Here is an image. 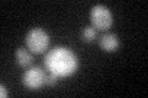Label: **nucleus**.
<instances>
[{"label":"nucleus","instance_id":"1","mask_svg":"<svg viewBox=\"0 0 148 98\" xmlns=\"http://www.w3.org/2000/svg\"><path fill=\"white\" fill-rule=\"evenodd\" d=\"M45 69L58 77H68L78 70L79 60L77 54L66 47H54L46 54Z\"/></svg>","mask_w":148,"mask_h":98},{"label":"nucleus","instance_id":"2","mask_svg":"<svg viewBox=\"0 0 148 98\" xmlns=\"http://www.w3.org/2000/svg\"><path fill=\"white\" fill-rule=\"evenodd\" d=\"M25 43L32 54H42L48 49L49 36L43 28L35 27L27 32Z\"/></svg>","mask_w":148,"mask_h":98},{"label":"nucleus","instance_id":"3","mask_svg":"<svg viewBox=\"0 0 148 98\" xmlns=\"http://www.w3.org/2000/svg\"><path fill=\"white\" fill-rule=\"evenodd\" d=\"M90 22L96 31H108L114 22L112 14L108 6L101 5V4L95 5L90 11Z\"/></svg>","mask_w":148,"mask_h":98},{"label":"nucleus","instance_id":"4","mask_svg":"<svg viewBox=\"0 0 148 98\" xmlns=\"http://www.w3.org/2000/svg\"><path fill=\"white\" fill-rule=\"evenodd\" d=\"M45 76L46 74L43 69L38 66H32L27 69L22 74V83L29 88V90H40L45 85Z\"/></svg>","mask_w":148,"mask_h":98},{"label":"nucleus","instance_id":"5","mask_svg":"<svg viewBox=\"0 0 148 98\" xmlns=\"http://www.w3.org/2000/svg\"><path fill=\"white\" fill-rule=\"evenodd\" d=\"M99 45L104 52L114 53L119 49V45H120L119 37L115 33H106L99 39Z\"/></svg>","mask_w":148,"mask_h":98},{"label":"nucleus","instance_id":"6","mask_svg":"<svg viewBox=\"0 0 148 98\" xmlns=\"http://www.w3.org/2000/svg\"><path fill=\"white\" fill-rule=\"evenodd\" d=\"M15 60H16L18 66L27 68L32 64V62H34V57H32V53L27 48L20 47V48H17L16 52H15Z\"/></svg>","mask_w":148,"mask_h":98},{"label":"nucleus","instance_id":"7","mask_svg":"<svg viewBox=\"0 0 148 98\" xmlns=\"http://www.w3.org/2000/svg\"><path fill=\"white\" fill-rule=\"evenodd\" d=\"M96 36H98V31H96L92 26H86L82 31V38L84 42H88V43L94 41L96 38Z\"/></svg>","mask_w":148,"mask_h":98},{"label":"nucleus","instance_id":"8","mask_svg":"<svg viewBox=\"0 0 148 98\" xmlns=\"http://www.w3.org/2000/svg\"><path fill=\"white\" fill-rule=\"evenodd\" d=\"M58 76L57 75H54V74H48V75H46L45 76V85L46 86H54L56 83H57L58 81Z\"/></svg>","mask_w":148,"mask_h":98},{"label":"nucleus","instance_id":"9","mask_svg":"<svg viewBox=\"0 0 148 98\" xmlns=\"http://www.w3.org/2000/svg\"><path fill=\"white\" fill-rule=\"evenodd\" d=\"M0 97L1 98H6L8 97V91H6V87L1 85L0 86Z\"/></svg>","mask_w":148,"mask_h":98}]
</instances>
